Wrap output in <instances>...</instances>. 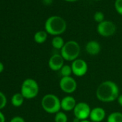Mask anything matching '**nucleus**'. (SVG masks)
<instances>
[{
    "label": "nucleus",
    "instance_id": "ddd939ff",
    "mask_svg": "<svg viewBox=\"0 0 122 122\" xmlns=\"http://www.w3.org/2000/svg\"><path fill=\"white\" fill-rule=\"evenodd\" d=\"M101 47L100 43L96 40H91L86 45V50L91 55H98L101 52Z\"/></svg>",
    "mask_w": 122,
    "mask_h": 122
},
{
    "label": "nucleus",
    "instance_id": "a878e982",
    "mask_svg": "<svg viewBox=\"0 0 122 122\" xmlns=\"http://www.w3.org/2000/svg\"><path fill=\"white\" fill-rule=\"evenodd\" d=\"M117 101H118V104L122 107V94L118 96V98H117Z\"/></svg>",
    "mask_w": 122,
    "mask_h": 122
},
{
    "label": "nucleus",
    "instance_id": "9b49d317",
    "mask_svg": "<svg viewBox=\"0 0 122 122\" xmlns=\"http://www.w3.org/2000/svg\"><path fill=\"white\" fill-rule=\"evenodd\" d=\"M61 108L65 111H73L77 103L76 99L71 96H67L64 97L62 100H60Z\"/></svg>",
    "mask_w": 122,
    "mask_h": 122
},
{
    "label": "nucleus",
    "instance_id": "6ab92c4d",
    "mask_svg": "<svg viewBox=\"0 0 122 122\" xmlns=\"http://www.w3.org/2000/svg\"><path fill=\"white\" fill-rule=\"evenodd\" d=\"M55 122H68L67 115L62 111L57 112L55 116Z\"/></svg>",
    "mask_w": 122,
    "mask_h": 122
},
{
    "label": "nucleus",
    "instance_id": "f3484780",
    "mask_svg": "<svg viewBox=\"0 0 122 122\" xmlns=\"http://www.w3.org/2000/svg\"><path fill=\"white\" fill-rule=\"evenodd\" d=\"M107 122H122V113L116 111L110 113L107 118Z\"/></svg>",
    "mask_w": 122,
    "mask_h": 122
},
{
    "label": "nucleus",
    "instance_id": "c756f323",
    "mask_svg": "<svg viewBox=\"0 0 122 122\" xmlns=\"http://www.w3.org/2000/svg\"><path fill=\"white\" fill-rule=\"evenodd\" d=\"M80 122H91L90 121H88V119H85V120H81Z\"/></svg>",
    "mask_w": 122,
    "mask_h": 122
},
{
    "label": "nucleus",
    "instance_id": "2eb2a0df",
    "mask_svg": "<svg viewBox=\"0 0 122 122\" xmlns=\"http://www.w3.org/2000/svg\"><path fill=\"white\" fill-rule=\"evenodd\" d=\"M24 99H25V98L22 96V94L21 93H15L13 95V96L12 97V99H11V102L14 106L20 107L23 104Z\"/></svg>",
    "mask_w": 122,
    "mask_h": 122
},
{
    "label": "nucleus",
    "instance_id": "aec40b11",
    "mask_svg": "<svg viewBox=\"0 0 122 122\" xmlns=\"http://www.w3.org/2000/svg\"><path fill=\"white\" fill-rule=\"evenodd\" d=\"M104 14L101 12V11H97L96 12H95L94 15H93V19L94 20L98 22V24L103 22L104 21Z\"/></svg>",
    "mask_w": 122,
    "mask_h": 122
},
{
    "label": "nucleus",
    "instance_id": "5701e85b",
    "mask_svg": "<svg viewBox=\"0 0 122 122\" xmlns=\"http://www.w3.org/2000/svg\"><path fill=\"white\" fill-rule=\"evenodd\" d=\"M10 122H25V121L21 116H15V117L12 118Z\"/></svg>",
    "mask_w": 122,
    "mask_h": 122
},
{
    "label": "nucleus",
    "instance_id": "bb28decb",
    "mask_svg": "<svg viewBox=\"0 0 122 122\" xmlns=\"http://www.w3.org/2000/svg\"><path fill=\"white\" fill-rule=\"evenodd\" d=\"M4 68H5V67H4L3 63H2V62H0V73H1L2 72H3Z\"/></svg>",
    "mask_w": 122,
    "mask_h": 122
},
{
    "label": "nucleus",
    "instance_id": "0eeeda50",
    "mask_svg": "<svg viewBox=\"0 0 122 122\" xmlns=\"http://www.w3.org/2000/svg\"><path fill=\"white\" fill-rule=\"evenodd\" d=\"M91 108L90 106L86 102L78 103L73 109V113L76 118L81 120L87 119L90 117Z\"/></svg>",
    "mask_w": 122,
    "mask_h": 122
},
{
    "label": "nucleus",
    "instance_id": "cd10ccee",
    "mask_svg": "<svg viewBox=\"0 0 122 122\" xmlns=\"http://www.w3.org/2000/svg\"><path fill=\"white\" fill-rule=\"evenodd\" d=\"M81 121V120L80 119H78V118H74V119H73V122H80Z\"/></svg>",
    "mask_w": 122,
    "mask_h": 122
},
{
    "label": "nucleus",
    "instance_id": "f03ea898",
    "mask_svg": "<svg viewBox=\"0 0 122 122\" xmlns=\"http://www.w3.org/2000/svg\"><path fill=\"white\" fill-rule=\"evenodd\" d=\"M67 23L60 16L54 15L48 17L45 23V30L47 34L53 36H60L66 32Z\"/></svg>",
    "mask_w": 122,
    "mask_h": 122
},
{
    "label": "nucleus",
    "instance_id": "412c9836",
    "mask_svg": "<svg viewBox=\"0 0 122 122\" xmlns=\"http://www.w3.org/2000/svg\"><path fill=\"white\" fill-rule=\"evenodd\" d=\"M114 8L117 13L122 16V0H116L114 2Z\"/></svg>",
    "mask_w": 122,
    "mask_h": 122
},
{
    "label": "nucleus",
    "instance_id": "4468645a",
    "mask_svg": "<svg viewBox=\"0 0 122 122\" xmlns=\"http://www.w3.org/2000/svg\"><path fill=\"white\" fill-rule=\"evenodd\" d=\"M47 38V33L45 30H40L37 32L34 35V40L35 42L38 44L44 43Z\"/></svg>",
    "mask_w": 122,
    "mask_h": 122
},
{
    "label": "nucleus",
    "instance_id": "9d476101",
    "mask_svg": "<svg viewBox=\"0 0 122 122\" xmlns=\"http://www.w3.org/2000/svg\"><path fill=\"white\" fill-rule=\"evenodd\" d=\"M64 58L60 54L52 55L48 61L49 68L52 71H58L64 66Z\"/></svg>",
    "mask_w": 122,
    "mask_h": 122
},
{
    "label": "nucleus",
    "instance_id": "c85d7f7f",
    "mask_svg": "<svg viewBox=\"0 0 122 122\" xmlns=\"http://www.w3.org/2000/svg\"><path fill=\"white\" fill-rule=\"evenodd\" d=\"M66 2H76L78 0H65Z\"/></svg>",
    "mask_w": 122,
    "mask_h": 122
},
{
    "label": "nucleus",
    "instance_id": "a211bd4d",
    "mask_svg": "<svg viewBox=\"0 0 122 122\" xmlns=\"http://www.w3.org/2000/svg\"><path fill=\"white\" fill-rule=\"evenodd\" d=\"M60 71V74L62 76V77H69L73 73L71 66H69V65H64Z\"/></svg>",
    "mask_w": 122,
    "mask_h": 122
},
{
    "label": "nucleus",
    "instance_id": "20e7f679",
    "mask_svg": "<svg viewBox=\"0 0 122 122\" xmlns=\"http://www.w3.org/2000/svg\"><path fill=\"white\" fill-rule=\"evenodd\" d=\"M41 106L43 110L48 113H57L61 109L60 100L52 93L45 95L41 101Z\"/></svg>",
    "mask_w": 122,
    "mask_h": 122
},
{
    "label": "nucleus",
    "instance_id": "b1692460",
    "mask_svg": "<svg viewBox=\"0 0 122 122\" xmlns=\"http://www.w3.org/2000/svg\"><path fill=\"white\" fill-rule=\"evenodd\" d=\"M53 2V0H42V2L45 5H50Z\"/></svg>",
    "mask_w": 122,
    "mask_h": 122
},
{
    "label": "nucleus",
    "instance_id": "423d86ee",
    "mask_svg": "<svg viewBox=\"0 0 122 122\" xmlns=\"http://www.w3.org/2000/svg\"><path fill=\"white\" fill-rule=\"evenodd\" d=\"M116 30V27L113 22L109 20H104L103 22L98 24L97 32L104 37H108L114 35Z\"/></svg>",
    "mask_w": 122,
    "mask_h": 122
},
{
    "label": "nucleus",
    "instance_id": "39448f33",
    "mask_svg": "<svg viewBox=\"0 0 122 122\" xmlns=\"http://www.w3.org/2000/svg\"><path fill=\"white\" fill-rule=\"evenodd\" d=\"M39 93V86L37 81L32 78L25 80L21 86V93L25 98L32 99L35 98Z\"/></svg>",
    "mask_w": 122,
    "mask_h": 122
},
{
    "label": "nucleus",
    "instance_id": "f8f14e48",
    "mask_svg": "<svg viewBox=\"0 0 122 122\" xmlns=\"http://www.w3.org/2000/svg\"><path fill=\"white\" fill-rule=\"evenodd\" d=\"M106 117V111L101 107H95L91 109L90 119L93 122H101Z\"/></svg>",
    "mask_w": 122,
    "mask_h": 122
},
{
    "label": "nucleus",
    "instance_id": "7c9ffc66",
    "mask_svg": "<svg viewBox=\"0 0 122 122\" xmlns=\"http://www.w3.org/2000/svg\"><path fill=\"white\" fill-rule=\"evenodd\" d=\"M96 1H101V0H96Z\"/></svg>",
    "mask_w": 122,
    "mask_h": 122
},
{
    "label": "nucleus",
    "instance_id": "f257e3e1",
    "mask_svg": "<svg viewBox=\"0 0 122 122\" xmlns=\"http://www.w3.org/2000/svg\"><path fill=\"white\" fill-rule=\"evenodd\" d=\"M96 96L101 102L109 103L114 101L119 96L118 86L113 81H103L98 86L96 91Z\"/></svg>",
    "mask_w": 122,
    "mask_h": 122
},
{
    "label": "nucleus",
    "instance_id": "1a4fd4ad",
    "mask_svg": "<svg viewBox=\"0 0 122 122\" xmlns=\"http://www.w3.org/2000/svg\"><path fill=\"white\" fill-rule=\"evenodd\" d=\"M73 73L77 77H82L88 72V64L83 59L78 58L73 61L71 64Z\"/></svg>",
    "mask_w": 122,
    "mask_h": 122
},
{
    "label": "nucleus",
    "instance_id": "dca6fc26",
    "mask_svg": "<svg viewBox=\"0 0 122 122\" xmlns=\"http://www.w3.org/2000/svg\"><path fill=\"white\" fill-rule=\"evenodd\" d=\"M64 40L60 36H55L52 40V45L57 50H61L65 45Z\"/></svg>",
    "mask_w": 122,
    "mask_h": 122
},
{
    "label": "nucleus",
    "instance_id": "7ed1b4c3",
    "mask_svg": "<svg viewBox=\"0 0 122 122\" xmlns=\"http://www.w3.org/2000/svg\"><path fill=\"white\" fill-rule=\"evenodd\" d=\"M81 52V47L79 44L74 40H70L65 43L63 48L60 50V55L65 60L74 61L78 59Z\"/></svg>",
    "mask_w": 122,
    "mask_h": 122
},
{
    "label": "nucleus",
    "instance_id": "393cba45",
    "mask_svg": "<svg viewBox=\"0 0 122 122\" xmlns=\"http://www.w3.org/2000/svg\"><path fill=\"white\" fill-rule=\"evenodd\" d=\"M0 122H5V116L0 111Z\"/></svg>",
    "mask_w": 122,
    "mask_h": 122
},
{
    "label": "nucleus",
    "instance_id": "6e6552de",
    "mask_svg": "<svg viewBox=\"0 0 122 122\" xmlns=\"http://www.w3.org/2000/svg\"><path fill=\"white\" fill-rule=\"evenodd\" d=\"M61 91L66 93H73L77 89V83L76 80L71 77H62L59 83Z\"/></svg>",
    "mask_w": 122,
    "mask_h": 122
},
{
    "label": "nucleus",
    "instance_id": "4be33fe9",
    "mask_svg": "<svg viewBox=\"0 0 122 122\" xmlns=\"http://www.w3.org/2000/svg\"><path fill=\"white\" fill-rule=\"evenodd\" d=\"M7 102V100L5 95L2 92L0 91V110L5 107Z\"/></svg>",
    "mask_w": 122,
    "mask_h": 122
}]
</instances>
